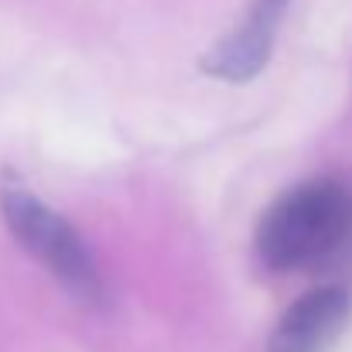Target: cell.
<instances>
[{
    "label": "cell",
    "mask_w": 352,
    "mask_h": 352,
    "mask_svg": "<svg viewBox=\"0 0 352 352\" xmlns=\"http://www.w3.org/2000/svg\"><path fill=\"white\" fill-rule=\"evenodd\" d=\"M352 233V192L318 178L284 192L256 226V253L270 270H339Z\"/></svg>",
    "instance_id": "obj_1"
},
{
    "label": "cell",
    "mask_w": 352,
    "mask_h": 352,
    "mask_svg": "<svg viewBox=\"0 0 352 352\" xmlns=\"http://www.w3.org/2000/svg\"><path fill=\"white\" fill-rule=\"evenodd\" d=\"M0 216L14 239L31 256H38L69 294H76L82 305H103V277L96 270V260L82 236L69 226V219H62L38 195L17 185H7L0 192Z\"/></svg>",
    "instance_id": "obj_2"
},
{
    "label": "cell",
    "mask_w": 352,
    "mask_h": 352,
    "mask_svg": "<svg viewBox=\"0 0 352 352\" xmlns=\"http://www.w3.org/2000/svg\"><path fill=\"white\" fill-rule=\"evenodd\" d=\"M287 7L291 0H250L239 24L206 52L202 72L223 82H250L253 76H260L274 52L277 28Z\"/></svg>",
    "instance_id": "obj_3"
},
{
    "label": "cell",
    "mask_w": 352,
    "mask_h": 352,
    "mask_svg": "<svg viewBox=\"0 0 352 352\" xmlns=\"http://www.w3.org/2000/svg\"><path fill=\"white\" fill-rule=\"evenodd\" d=\"M352 315V294L339 284H325L298 298L277 329L270 332L267 352H325Z\"/></svg>",
    "instance_id": "obj_4"
}]
</instances>
